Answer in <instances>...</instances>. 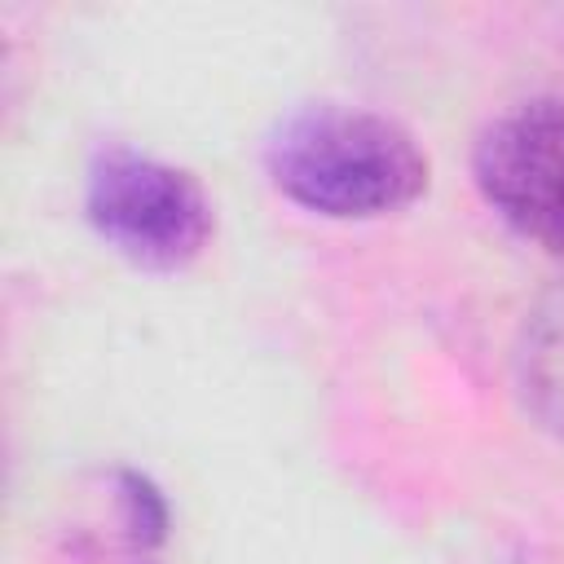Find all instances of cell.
<instances>
[{
  "mask_svg": "<svg viewBox=\"0 0 564 564\" xmlns=\"http://www.w3.org/2000/svg\"><path fill=\"white\" fill-rule=\"evenodd\" d=\"M511 388L524 419L564 445V278L542 286L516 326Z\"/></svg>",
  "mask_w": 564,
  "mask_h": 564,
  "instance_id": "obj_4",
  "label": "cell"
},
{
  "mask_svg": "<svg viewBox=\"0 0 564 564\" xmlns=\"http://www.w3.org/2000/svg\"><path fill=\"white\" fill-rule=\"evenodd\" d=\"M115 507H119V524H123V542L132 546V560H150V551H159L167 542V498L163 489L123 467L115 471Z\"/></svg>",
  "mask_w": 564,
  "mask_h": 564,
  "instance_id": "obj_5",
  "label": "cell"
},
{
  "mask_svg": "<svg viewBox=\"0 0 564 564\" xmlns=\"http://www.w3.org/2000/svg\"><path fill=\"white\" fill-rule=\"evenodd\" d=\"M264 172L282 198L326 220L405 212L432 181L427 150L405 123L344 101H313L278 119Z\"/></svg>",
  "mask_w": 564,
  "mask_h": 564,
  "instance_id": "obj_1",
  "label": "cell"
},
{
  "mask_svg": "<svg viewBox=\"0 0 564 564\" xmlns=\"http://www.w3.org/2000/svg\"><path fill=\"white\" fill-rule=\"evenodd\" d=\"M84 216L115 256L150 273L189 269L216 229L212 198L189 167L123 141H110L93 154Z\"/></svg>",
  "mask_w": 564,
  "mask_h": 564,
  "instance_id": "obj_2",
  "label": "cell"
},
{
  "mask_svg": "<svg viewBox=\"0 0 564 564\" xmlns=\"http://www.w3.org/2000/svg\"><path fill=\"white\" fill-rule=\"evenodd\" d=\"M471 181L511 234L564 256V97L498 110L471 145Z\"/></svg>",
  "mask_w": 564,
  "mask_h": 564,
  "instance_id": "obj_3",
  "label": "cell"
}]
</instances>
